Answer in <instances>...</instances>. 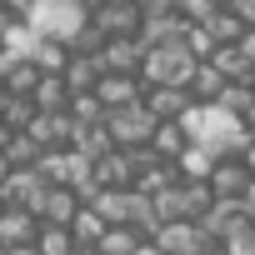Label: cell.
Segmentation results:
<instances>
[{
    "label": "cell",
    "instance_id": "obj_29",
    "mask_svg": "<svg viewBox=\"0 0 255 255\" xmlns=\"http://www.w3.org/2000/svg\"><path fill=\"white\" fill-rule=\"evenodd\" d=\"M245 130H250V135H255V105H250V110H245Z\"/></svg>",
    "mask_w": 255,
    "mask_h": 255
},
{
    "label": "cell",
    "instance_id": "obj_23",
    "mask_svg": "<svg viewBox=\"0 0 255 255\" xmlns=\"http://www.w3.org/2000/svg\"><path fill=\"white\" fill-rule=\"evenodd\" d=\"M230 10H235V20H240L245 30H255V0H235Z\"/></svg>",
    "mask_w": 255,
    "mask_h": 255
},
{
    "label": "cell",
    "instance_id": "obj_11",
    "mask_svg": "<svg viewBox=\"0 0 255 255\" xmlns=\"http://www.w3.org/2000/svg\"><path fill=\"white\" fill-rule=\"evenodd\" d=\"M80 210H85V205H80V195H75V190H60V185H50V195H45V205H40V225L70 230Z\"/></svg>",
    "mask_w": 255,
    "mask_h": 255
},
{
    "label": "cell",
    "instance_id": "obj_33",
    "mask_svg": "<svg viewBox=\"0 0 255 255\" xmlns=\"http://www.w3.org/2000/svg\"><path fill=\"white\" fill-rule=\"evenodd\" d=\"M5 100H10V95H5V80H0V105H5Z\"/></svg>",
    "mask_w": 255,
    "mask_h": 255
},
{
    "label": "cell",
    "instance_id": "obj_16",
    "mask_svg": "<svg viewBox=\"0 0 255 255\" xmlns=\"http://www.w3.org/2000/svg\"><path fill=\"white\" fill-rule=\"evenodd\" d=\"M140 245H150L140 230H130V225H115V230H105V240H100V255H135Z\"/></svg>",
    "mask_w": 255,
    "mask_h": 255
},
{
    "label": "cell",
    "instance_id": "obj_32",
    "mask_svg": "<svg viewBox=\"0 0 255 255\" xmlns=\"http://www.w3.org/2000/svg\"><path fill=\"white\" fill-rule=\"evenodd\" d=\"M245 165H250V170H255V145H250V155H245Z\"/></svg>",
    "mask_w": 255,
    "mask_h": 255
},
{
    "label": "cell",
    "instance_id": "obj_27",
    "mask_svg": "<svg viewBox=\"0 0 255 255\" xmlns=\"http://www.w3.org/2000/svg\"><path fill=\"white\" fill-rule=\"evenodd\" d=\"M240 210H245V215L255 220V180H250V190H245V200H240Z\"/></svg>",
    "mask_w": 255,
    "mask_h": 255
},
{
    "label": "cell",
    "instance_id": "obj_19",
    "mask_svg": "<svg viewBox=\"0 0 255 255\" xmlns=\"http://www.w3.org/2000/svg\"><path fill=\"white\" fill-rule=\"evenodd\" d=\"M220 245H225V255H255V220H250V215H240V220L225 230V240H220Z\"/></svg>",
    "mask_w": 255,
    "mask_h": 255
},
{
    "label": "cell",
    "instance_id": "obj_9",
    "mask_svg": "<svg viewBox=\"0 0 255 255\" xmlns=\"http://www.w3.org/2000/svg\"><path fill=\"white\" fill-rule=\"evenodd\" d=\"M135 205H140V190H100V200L90 210L115 230V225H135Z\"/></svg>",
    "mask_w": 255,
    "mask_h": 255
},
{
    "label": "cell",
    "instance_id": "obj_31",
    "mask_svg": "<svg viewBox=\"0 0 255 255\" xmlns=\"http://www.w3.org/2000/svg\"><path fill=\"white\" fill-rule=\"evenodd\" d=\"M10 145V130H5V125H0V150H5Z\"/></svg>",
    "mask_w": 255,
    "mask_h": 255
},
{
    "label": "cell",
    "instance_id": "obj_21",
    "mask_svg": "<svg viewBox=\"0 0 255 255\" xmlns=\"http://www.w3.org/2000/svg\"><path fill=\"white\" fill-rule=\"evenodd\" d=\"M210 35H215V45H240V35H245V25L235 20V10L225 5L215 20H210Z\"/></svg>",
    "mask_w": 255,
    "mask_h": 255
},
{
    "label": "cell",
    "instance_id": "obj_2",
    "mask_svg": "<svg viewBox=\"0 0 255 255\" xmlns=\"http://www.w3.org/2000/svg\"><path fill=\"white\" fill-rule=\"evenodd\" d=\"M195 70H200V60H195L185 45H160V50L145 55L140 85H145V90H190Z\"/></svg>",
    "mask_w": 255,
    "mask_h": 255
},
{
    "label": "cell",
    "instance_id": "obj_1",
    "mask_svg": "<svg viewBox=\"0 0 255 255\" xmlns=\"http://www.w3.org/2000/svg\"><path fill=\"white\" fill-rule=\"evenodd\" d=\"M15 10L40 40H60V45H70L90 25V5H80V0H30V5H15Z\"/></svg>",
    "mask_w": 255,
    "mask_h": 255
},
{
    "label": "cell",
    "instance_id": "obj_8",
    "mask_svg": "<svg viewBox=\"0 0 255 255\" xmlns=\"http://www.w3.org/2000/svg\"><path fill=\"white\" fill-rule=\"evenodd\" d=\"M145 55H150V50L140 45V35H135V40H110L105 55H100V65H105V75H140Z\"/></svg>",
    "mask_w": 255,
    "mask_h": 255
},
{
    "label": "cell",
    "instance_id": "obj_4",
    "mask_svg": "<svg viewBox=\"0 0 255 255\" xmlns=\"http://www.w3.org/2000/svg\"><path fill=\"white\" fill-rule=\"evenodd\" d=\"M90 20L110 35V40H135L140 25H145V10L135 5V0H110V5H95Z\"/></svg>",
    "mask_w": 255,
    "mask_h": 255
},
{
    "label": "cell",
    "instance_id": "obj_5",
    "mask_svg": "<svg viewBox=\"0 0 255 255\" xmlns=\"http://www.w3.org/2000/svg\"><path fill=\"white\" fill-rule=\"evenodd\" d=\"M155 245H160L165 255H210V250H215L210 230H205V225H195V220H175V225H160Z\"/></svg>",
    "mask_w": 255,
    "mask_h": 255
},
{
    "label": "cell",
    "instance_id": "obj_26",
    "mask_svg": "<svg viewBox=\"0 0 255 255\" xmlns=\"http://www.w3.org/2000/svg\"><path fill=\"white\" fill-rule=\"evenodd\" d=\"M10 175H15V165L5 160V150H0V190H5V185H10Z\"/></svg>",
    "mask_w": 255,
    "mask_h": 255
},
{
    "label": "cell",
    "instance_id": "obj_24",
    "mask_svg": "<svg viewBox=\"0 0 255 255\" xmlns=\"http://www.w3.org/2000/svg\"><path fill=\"white\" fill-rule=\"evenodd\" d=\"M235 50H240V60H245V65H250V70H255V30H245V35H240V45H235Z\"/></svg>",
    "mask_w": 255,
    "mask_h": 255
},
{
    "label": "cell",
    "instance_id": "obj_12",
    "mask_svg": "<svg viewBox=\"0 0 255 255\" xmlns=\"http://www.w3.org/2000/svg\"><path fill=\"white\" fill-rule=\"evenodd\" d=\"M0 50H5V55H10L15 65H25V60L35 65V50H40V35H35V30H30L25 20H15V25L5 30V40H0Z\"/></svg>",
    "mask_w": 255,
    "mask_h": 255
},
{
    "label": "cell",
    "instance_id": "obj_28",
    "mask_svg": "<svg viewBox=\"0 0 255 255\" xmlns=\"http://www.w3.org/2000/svg\"><path fill=\"white\" fill-rule=\"evenodd\" d=\"M135 255H165V250H160V245H155V240H150V245H140V250H135Z\"/></svg>",
    "mask_w": 255,
    "mask_h": 255
},
{
    "label": "cell",
    "instance_id": "obj_15",
    "mask_svg": "<svg viewBox=\"0 0 255 255\" xmlns=\"http://www.w3.org/2000/svg\"><path fill=\"white\" fill-rule=\"evenodd\" d=\"M105 230H110V225H105V220H100V215H95L90 205H85V210L75 215V225H70V235H75V245H80V250H100Z\"/></svg>",
    "mask_w": 255,
    "mask_h": 255
},
{
    "label": "cell",
    "instance_id": "obj_13",
    "mask_svg": "<svg viewBox=\"0 0 255 255\" xmlns=\"http://www.w3.org/2000/svg\"><path fill=\"white\" fill-rule=\"evenodd\" d=\"M225 90H230V80H225L215 65H200L195 80H190V100H195V105H220Z\"/></svg>",
    "mask_w": 255,
    "mask_h": 255
},
{
    "label": "cell",
    "instance_id": "obj_17",
    "mask_svg": "<svg viewBox=\"0 0 255 255\" xmlns=\"http://www.w3.org/2000/svg\"><path fill=\"white\" fill-rule=\"evenodd\" d=\"M70 45H60V40H40V50H35V65H40V75H65L70 70Z\"/></svg>",
    "mask_w": 255,
    "mask_h": 255
},
{
    "label": "cell",
    "instance_id": "obj_25",
    "mask_svg": "<svg viewBox=\"0 0 255 255\" xmlns=\"http://www.w3.org/2000/svg\"><path fill=\"white\" fill-rule=\"evenodd\" d=\"M15 20H20V10H15V5H5V0H0V40H5V30H10Z\"/></svg>",
    "mask_w": 255,
    "mask_h": 255
},
{
    "label": "cell",
    "instance_id": "obj_30",
    "mask_svg": "<svg viewBox=\"0 0 255 255\" xmlns=\"http://www.w3.org/2000/svg\"><path fill=\"white\" fill-rule=\"evenodd\" d=\"M5 255H40V250H35V245H25V250H5Z\"/></svg>",
    "mask_w": 255,
    "mask_h": 255
},
{
    "label": "cell",
    "instance_id": "obj_34",
    "mask_svg": "<svg viewBox=\"0 0 255 255\" xmlns=\"http://www.w3.org/2000/svg\"><path fill=\"white\" fill-rule=\"evenodd\" d=\"M5 210H10V205H5V195H0V215H5Z\"/></svg>",
    "mask_w": 255,
    "mask_h": 255
},
{
    "label": "cell",
    "instance_id": "obj_22",
    "mask_svg": "<svg viewBox=\"0 0 255 255\" xmlns=\"http://www.w3.org/2000/svg\"><path fill=\"white\" fill-rule=\"evenodd\" d=\"M70 120H75V125H105V105H100L95 95H75V100H70Z\"/></svg>",
    "mask_w": 255,
    "mask_h": 255
},
{
    "label": "cell",
    "instance_id": "obj_7",
    "mask_svg": "<svg viewBox=\"0 0 255 255\" xmlns=\"http://www.w3.org/2000/svg\"><path fill=\"white\" fill-rule=\"evenodd\" d=\"M250 180H255V170L240 160V155H230V160H220V170H215V180H210V190H215V200H245V190H250Z\"/></svg>",
    "mask_w": 255,
    "mask_h": 255
},
{
    "label": "cell",
    "instance_id": "obj_18",
    "mask_svg": "<svg viewBox=\"0 0 255 255\" xmlns=\"http://www.w3.org/2000/svg\"><path fill=\"white\" fill-rule=\"evenodd\" d=\"M5 160H10L15 170H35V165L45 160V150H40L30 135H10V145H5Z\"/></svg>",
    "mask_w": 255,
    "mask_h": 255
},
{
    "label": "cell",
    "instance_id": "obj_3",
    "mask_svg": "<svg viewBox=\"0 0 255 255\" xmlns=\"http://www.w3.org/2000/svg\"><path fill=\"white\" fill-rule=\"evenodd\" d=\"M105 130H110L115 150H150V140H155V130H160V120H155V115L145 110V100H140V105L110 110V115H105Z\"/></svg>",
    "mask_w": 255,
    "mask_h": 255
},
{
    "label": "cell",
    "instance_id": "obj_6",
    "mask_svg": "<svg viewBox=\"0 0 255 255\" xmlns=\"http://www.w3.org/2000/svg\"><path fill=\"white\" fill-rule=\"evenodd\" d=\"M0 195H5V205H10V210H30V215L40 220V205H45L50 185H45V175H40V170H15V175H10V185L0 190Z\"/></svg>",
    "mask_w": 255,
    "mask_h": 255
},
{
    "label": "cell",
    "instance_id": "obj_20",
    "mask_svg": "<svg viewBox=\"0 0 255 255\" xmlns=\"http://www.w3.org/2000/svg\"><path fill=\"white\" fill-rule=\"evenodd\" d=\"M35 250H40V255H75L80 245H75V235H70V230L40 225V240H35Z\"/></svg>",
    "mask_w": 255,
    "mask_h": 255
},
{
    "label": "cell",
    "instance_id": "obj_10",
    "mask_svg": "<svg viewBox=\"0 0 255 255\" xmlns=\"http://www.w3.org/2000/svg\"><path fill=\"white\" fill-rule=\"evenodd\" d=\"M35 240H40V220L30 210H5V215H0V245H5V250H25Z\"/></svg>",
    "mask_w": 255,
    "mask_h": 255
},
{
    "label": "cell",
    "instance_id": "obj_14",
    "mask_svg": "<svg viewBox=\"0 0 255 255\" xmlns=\"http://www.w3.org/2000/svg\"><path fill=\"white\" fill-rule=\"evenodd\" d=\"M150 150H155L160 160H170V165H175V160L190 150V135H185V125H180V120H175V125H160V130H155V140H150Z\"/></svg>",
    "mask_w": 255,
    "mask_h": 255
}]
</instances>
